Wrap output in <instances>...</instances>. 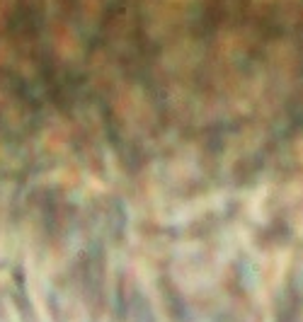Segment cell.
Here are the masks:
<instances>
[{
    "label": "cell",
    "instance_id": "obj_2",
    "mask_svg": "<svg viewBox=\"0 0 303 322\" xmlns=\"http://www.w3.org/2000/svg\"><path fill=\"white\" fill-rule=\"evenodd\" d=\"M78 39H80V36L75 34V29H73L71 24H61L59 32L54 34L56 51H59L61 56H66V61H71L73 56H71V48L68 46H73V51H78Z\"/></svg>",
    "mask_w": 303,
    "mask_h": 322
},
{
    "label": "cell",
    "instance_id": "obj_3",
    "mask_svg": "<svg viewBox=\"0 0 303 322\" xmlns=\"http://www.w3.org/2000/svg\"><path fill=\"white\" fill-rule=\"evenodd\" d=\"M12 8V0H0V22L8 17V12H10Z\"/></svg>",
    "mask_w": 303,
    "mask_h": 322
},
{
    "label": "cell",
    "instance_id": "obj_1",
    "mask_svg": "<svg viewBox=\"0 0 303 322\" xmlns=\"http://www.w3.org/2000/svg\"><path fill=\"white\" fill-rule=\"evenodd\" d=\"M117 112H119L121 124L126 129H131V131H143L153 121L150 102L138 87H126L121 92L119 99H117Z\"/></svg>",
    "mask_w": 303,
    "mask_h": 322
}]
</instances>
